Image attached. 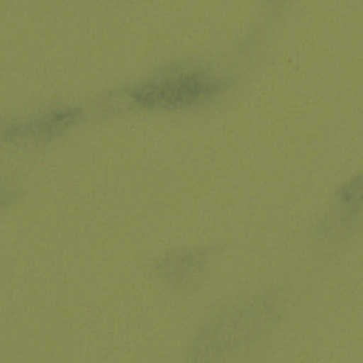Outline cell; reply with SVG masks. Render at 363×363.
<instances>
[{
	"label": "cell",
	"mask_w": 363,
	"mask_h": 363,
	"mask_svg": "<svg viewBox=\"0 0 363 363\" xmlns=\"http://www.w3.org/2000/svg\"><path fill=\"white\" fill-rule=\"evenodd\" d=\"M223 88L220 79L201 74H183L138 86L133 99L146 108H184L214 96Z\"/></svg>",
	"instance_id": "6da1fadb"
},
{
	"label": "cell",
	"mask_w": 363,
	"mask_h": 363,
	"mask_svg": "<svg viewBox=\"0 0 363 363\" xmlns=\"http://www.w3.org/2000/svg\"><path fill=\"white\" fill-rule=\"evenodd\" d=\"M81 115V111L78 109H64L58 112H52L48 115H44L43 118L37 119L33 123L28 125H11L7 129H4V138L14 139L16 136L21 135H30L37 138H47L58 133L60 130L65 129L71 123H74Z\"/></svg>",
	"instance_id": "7a4b0ae2"
}]
</instances>
